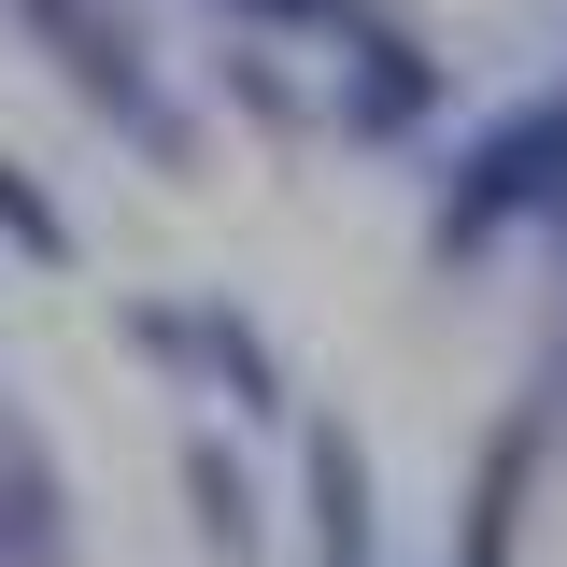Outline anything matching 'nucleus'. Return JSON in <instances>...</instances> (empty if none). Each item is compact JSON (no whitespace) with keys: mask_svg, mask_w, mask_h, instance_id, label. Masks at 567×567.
<instances>
[{"mask_svg":"<svg viewBox=\"0 0 567 567\" xmlns=\"http://www.w3.org/2000/svg\"><path fill=\"white\" fill-rule=\"evenodd\" d=\"M0 29L29 43V58L71 85V114L114 142V156H142L156 185H199L213 171V128L199 100H185V71L156 58V29H142L128 0H0Z\"/></svg>","mask_w":567,"mask_h":567,"instance_id":"nucleus-1","label":"nucleus"},{"mask_svg":"<svg viewBox=\"0 0 567 567\" xmlns=\"http://www.w3.org/2000/svg\"><path fill=\"white\" fill-rule=\"evenodd\" d=\"M511 241H567V185H554V114L511 100L425 171V284L496 270Z\"/></svg>","mask_w":567,"mask_h":567,"instance_id":"nucleus-2","label":"nucleus"},{"mask_svg":"<svg viewBox=\"0 0 567 567\" xmlns=\"http://www.w3.org/2000/svg\"><path fill=\"white\" fill-rule=\"evenodd\" d=\"M312 85H327V142L341 156H425L440 114H454V58L398 0H354L341 29L312 43Z\"/></svg>","mask_w":567,"mask_h":567,"instance_id":"nucleus-3","label":"nucleus"},{"mask_svg":"<svg viewBox=\"0 0 567 567\" xmlns=\"http://www.w3.org/2000/svg\"><path fill=\"white\" fill-rule=\"evenodd\" d=\"M114 341L171 383V398H213V425H241V440H284L298 425V369L270 354V327L241 312V298H114Z\"/></svg>","mask_w":567,"mask_h":567,"instance_id":"nucleus-4","label":"nucleus"},{"mask_svg":"<svg viewBox=\"0 0 567 567\" xmlns=\"http://www.w3.org/2000/svg\"><path fill=\"white\" fill-rule=\"evenodd\" d=\"M284 440H298V567H383V468H369L354 412L298 398Z\"/></svg>","mask_w":567,"mask_h":567,"instance_id":"nucleus-5","label":"nucleus"},{"mask_svg":"<svg viewBox=\"0 0 567 567\" xmlns=\"http://www.w3.org/2000/svg\"><path fill=\"white\" fill-rule=\"evenodd\" d=\"M539 468H554V412L511 398L468 454V496H454V567H525V511H539Z\"/></svg>","mask_w":567,"mask_h":567,"instance_id":"nucleus-6","label":"nucleus"},{"mask_svg":"<svg viewBox=\"0 0 567 567\" xmlns=\"http://www.w3.org/2000/svg\"><path fill=\"white\" fill-rule=\"evenodd\" d=\"M171 496H185V525H199L213 567H270V483H256V440L241 425H171Z\"/></svg>","mask_w":567,"mask_h":567,"instance_id":"nucleus-7","label":"nucleus"},{"mask_svg":"<svg viewBox=\"0 0 567 567\" xmlns=\"http://www.w3.org/2000/svg\"><path fill=\"white\" fill-rule=\"evenodd\" d=\"M199 71H213V100H227V114H241L256 142H284V156H298V142H327V85L298 71V43L213 29V43H199Z\"/></svg>","mask_w":567,"mask_h":567,"instance_id":"nucleus-8","label":"nucleus"},{"mask_svg":"<svg viewBox=\"0 0 567 567\" xmlns=\"http://www.w3.org/2000/svg\"><path fill=\"white\" fill-rule=\"evenodd\" d=\"M0 567H85V539H71V468L29 425L0 440Z\"/></svg>","mask_w":567,"mask_h":567,"instance_id":"nucleus-9","label":"nucleus"},{"mask_svg":"<svg viewBox=\"0 0 567 567\" xmlns=\"http://www.w3.org/2000/svg\"><path fill=\"white\" fill-rule=\"evenodd\" d=\"M0 256H14V270H85V227H71V199L29 171V156H14V142H0Z\"/></svg>","mask_w":567,"mask_h":567,"instance_id":"nucleus-10","label":"nucleus"},{"mask_svg":"<svg viewBox=\"0 0 567 567\" xmlns=\"http://www.w3.org/2000/svg\"><path fill=\"white\" fill-rule=\"evenodd\" d=\"M199 14H213V29H256V43H298V58H312L354 0H199Z\"/></svg>","mask_w":567,"mask_h":567,"instance_id":"nucleus-11","label":"nucleus"},{"mask_svg":"<svg viewBox=\"0 0 567 567\" xmlns=\"http://www.w3.org/2000/svg\"><path fill=\"white\" fill-rule=\"evenodd\" d=\"M539 412H554V454H567V298H554V341H539V383H525Z\"/></svg>","mask_w":567,"mask_h":567,"instance_id":"nucleus-12","label":"nucleus"},{"mask_svg":"<svg viewBox=\"0 0 567 567\" xmlns=\"http://www.w3.org/2000/svg\"><path fill=\"white\" fill-rule=\"evenodd\" d=\"M539 114H554V185H567V71L539 85Z\"/></svg>","mask_w":567,"mask_h":567,"instance_id":"nucleus-13","label":"nucleus"},{"mask_svg":"<svg viewBox=\"0 0 567 567\" xmlns=\"http://www.w3.org/2000/svg\"><path fill=\"white\" fill-rule=\"evenodd\" d=\"M14 425H29V412H14V383H0V440H14Z\"/></svg>","mask_w":567,"mask_h":567,"instance_id":"nucleus-14","label":"nucleus"}]
</instances>
